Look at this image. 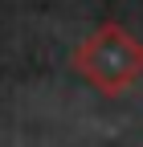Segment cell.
I'll use <instances>...</instances> for the list:
<instances>
[{"instance_id":"6da1fadb","label":"cell","mask_w":143,"mask_h":147,"mask_svg":"<svg viewBox=\"0 0 143 147\" xmlns=\"http://www.w3.org/2000/svg\"><path fill=\"white\" fill-rule=\"evenodd\" d=\"M74 69L94 82L102 94H119L143 74V45L123 25H102L90 41L78 49Z\"/></svg>"}]
</instances>
